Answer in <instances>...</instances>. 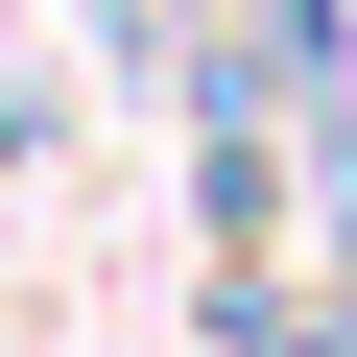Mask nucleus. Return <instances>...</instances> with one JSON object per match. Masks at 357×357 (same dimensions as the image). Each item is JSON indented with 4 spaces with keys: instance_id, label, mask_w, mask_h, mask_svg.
Listing matches in <instances>:
<instances>
[{
    "instance_id": "nucleus-1",
    "label": "nucleus",
    "mask_w": 357,
    "mask_h": 357,
    "mask_svg": "<svg viewBox=\"0 0 357 357\" xmlns=\"http://www.w3.org/2000/svg\"><path fill=\"white\" fill-rule=\"evenodd\" d=\"M215 357H357L310 286H262V262H215Z\"/></svg>"
}]
</instances>
